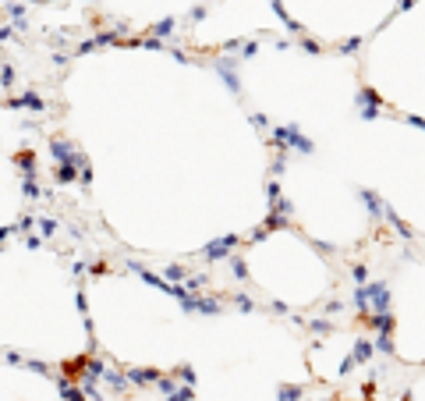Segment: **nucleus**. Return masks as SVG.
Returning a JSON list of instances; mask_svg holds the SVG:
<instances>
[{
  "label": "nucleus",
  "mask_w": 425,
  "mask_h": 401,
  "mask_svg": "<svg viewBox=\"0 0 425 401\" xmlns=\"http://www.w3.org/2000/svg\"><path fill=\"white\" fill-rule=\"evenodd\" d=\"M7 107H14V110L29 107V110H36V114H43V110H46V103H43V96H39V92H25V96H11V99H7Z\"/></svg>",
  "instance_id": "nucleus-1"
},
{
  "label": "nucleus",
  "mask_w": 425,
  "mask_h": 401,
  "mask_svg": "<svg viewBox=\"0 0 425 401\" xmlns=\"http://www.w3.org/2000/svg\"><path fill=\"white\" fill-rule=\"evenodd\" d=\"M78 167H82V157H74L71 163H61V167H57V181H61V185L74 181V178H78Z\"/></svg>",
  "instance_id": "nucleus-2"
},
{
  "label": "nucleus",
  "mask_w": 425,
  "mask_h": 401,
  "mask_svg": "<svg viewBox=\"0 0 425 401\" xmlns=\"http://www.w3.org/2000/svg\"><path fill=\"white\" fill-rule=\"evenodd\" d=\"M50 153H54V160H57V163H71L74 157H78L68 142H54V146H50Z\"/></svg>",
  "instance_id": "nucleus-3"
},
{
  "label": "nucleus",
  "mask_w": 425,
  "mask_h": 401,
  "mask_svg": "<svg viewBox=\"0 0 425 401\" xmlns=\"http://www.w3.org/2000/svg\"><path fill=\"white\" fill-rule=\"evenodd\" d=\"M234 235H230V238H220V241H213V245H206V256H209V259H220V256H223V252H227V248H230V245H234Z\"/></svg>",
  "instance_id": "nucleus-4"
},
{
  "label": "nucleus",
  "mask_w": 425,
  "mask_h": 401,
  "mask_svg": "<svg viewBox=\"0 0 425 401\" xmlns=\"http://www.w3.org/2000/svg\"><path fill=\"white\" fill-rule=\"evenodd\" d=\"M128 380H135V384H160V377H156L152 369H131Z\"/></svg>",
  "instance_id": "nucleus-5"
},
{
  "label": "nucleus",
  "mask_w": 425,
  "mask_h": 401,
  "mask_svg": "<svg viewBox=\"0 0 425 401\" xmlns=\"http://www.w3.org/2000/svg\"><path fill=\"white\" fill-rule=\"evenodd\" d=\"M14 163L25 170V178H36V167H32V153H18L14 157Z\"/></svg>",
  "instance_id": "nucleus-6"
},
{
  "label": "nucleus",
  "mask_w": 425,
  "mask_h": 401,
  "mask_svg": "<svg viewBox=\"0 0 425 401\" xmlns=\"http://www.w3.org/2000/svg\"><path fill=\"white\" fill-rule=\"evenodd\" d=\"M61 394H64V401H82V391H78V387H71L68 380H61Z\"/></svg>",
  "instance_id": "nucleus-7"
},
{
  "label": "nucleus",
  "mask_w": 425,
  "mask_h": 401,
  "mask_svg": "<svg viewBox=\"0 0 425 401\" xmlns=\"http://www.w3.org/2000/svg\"><path fill=\"white\" fill-rule=\"evenodd\" d=\"M21 192H25L29 199H39V185H36V178H25V185H21Z\"/></svg>",
  "instance_id": "nucleus-8"
},
{
  "label": "nucleus",
  "mask_w": 425,
  "mask_h": 401,
  "mask_svg": "<svg viewBox=\"0 0 425 401\" xmlns=\"http://www.w3.org/2000/svg\"><path fill=\"white\" fill-rule=\"evenodd\" d=\"M170 29H174V18H163L160 25H152V32H156V36H170Z\"/></svg>",
  "instance_id": "nucleus-9"
},
{
  "label": "nucleus",
  "mask_w": 425,
  "mask_h": 401,
  "mask_svg": "<svg viewBox=\"0 0 425 401\" xmlns=\"http://www.w3.org/2000/svg\"><path fill=\"white\" fill-rule=\"evenodd\" d=\"M54 228H57L54 217H39V231H43V235H54Z\"/></svg>",
  "instance_id": "nucleus-10"
},
{
  "label": "nucleus",
  "mask_w": 425,
  "mask_h": 401,
  "mask_svg": "<svg viewBox=\"0 0 425 401\" xmlns=\"http://www.w3.org/2000/svg\"><path fill=\"white\" fill-rule=\"evenodd\" d=\"M167 277L170 281H184V266H167Z\"/></svg>",
  "instance_id": "nucleus-11"
},
{
  "label": "nucleus",
  "mask_w": 425,
  "mask_h": 401,
  "mask_svg": "<svg viewBox=\"0 0 425 401\" xmlns=\"http://www.w3.org/2000/svg\"><path fill=\"white\" fill-rule=\"evenodd\" d=\"M156 387H160L163 394H174V380H170V377H160V384H156Z\"/></svg>",
  "instance_id": "nucleus-12"
},
{
  "label": "nucleus",
  "mask_w": 425,
  "mask_h": 401,
  "mask_svg": "<svg viewBox=\"0 0 425 401\" xmlns=\"http://www.w3.org/2000/svg\"><path fill=\"white\" fill-rule=\"evenodd\" d=\"M167 401H192V391H188V387H181V391H174Z\"/></svg>",
  "instance_id": "nucleus-13"
},
{
  "label": "nucleus",
  "mask_w": 425,
  "mask_h": 401,
  "mask_svg": "<svg viewBox=\"0 0 425 401\" xmlns=\"http://www.w3.org/2000/svg\"><path fill=\"white\" fill-rule=\"evenodd\" d=\"M0 82L11 85V82H14V68H0Z\"/></svg>",
  "instance_id": "nucleus-14"
},
{
  "label": "nucleus",
  "mask_w": 425,
  "mask_h": 401,
  "mask_svg": "<svg viewBox=\"0 0 425 401\" xmlns=\"http://www.w3.org/2000/svg\"><path fill=\"white\" fill-rule=\"evenodd\" d=\"M7 14H11V18H21L25 7H21V4H7Z\"/></svg>",
  "instance_id": "nucleus-15"
},
{
  "label": "nucleus",
  "mask_w": 425,
  "mask_h": 401,
  "mask_svg": "<svg viewBox=\"0 0 425 401\" xmlns=\"http://www.w3.org/2000/svg\"><path fill=\"white\" fill-rule=\"evenodd\" d=\"M142 46H145V50H163V43H160L156 36H152V39H142Z\"/></svg>",
  "instance_id": "nucleus-16"
},
{
  "label": "nucleus",
  "mask_w": 425,
  "mask_h": 401,
  "mask_svg": "<svg viewBox=\"0 0 425 401\" xmlns=\"http://www.w3.org/2000/svg\"><path fill=\"white\" fill-rule=\"evenodd\" d=\"M74 302H78V313L85 316V313H89V306H85V295H82V291H78V298H74Z\"/></svg>",
  "instance_id": "nucleus-17"
},
{
  "label": "nucleus",
  "mask_w": 425,
  "mask_h": 401,
  "mask_svg": "<svg viewBox=\"0 0 425 401\" xmlns=\"http://www.w3.org/2000/svg\"><path fill=\"white\" fill-rule=\"evenodd\" d=\"M4 238H7V228H0V241H4Z\"/></svg>",
  "instance_id": "nucleus-18"
}]
</instances>
